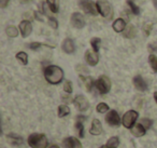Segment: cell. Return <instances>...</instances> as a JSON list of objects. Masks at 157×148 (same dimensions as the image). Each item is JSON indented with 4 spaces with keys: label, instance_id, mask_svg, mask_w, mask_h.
Masks as SVG:
<instances>
[{
    "label": "cell",
    "instance_id": "18",
    "mask_svg": "<svg viewBox=\"0 0 157 148\" xmlns=\"http://www.w3.org/2000/svg\"><path fill=\"white\" fill-rule=\"evenodd\" d=\"M136 35H137V29H136V27L133 26L132 24L127 25L126 28H125V31H123V36H124L125 38H128V39H132V38H135Z\"/></svg>",
    "mask_w": 157,
    "mask_h": 148
},
{
    "label": "cell",
    "instance_id": "27",
    "mask_svg": "<svg viewBox=\"0 0 157 148\" xmlns=\"http://www.w3.org/2000/svg\"><path fill=\"white\" fill-rule=\"evenodd\" d=\"M148 63H150V66L152 67L153 72H157V57H156V55L151 54L150 56H148Z\"/></svg>",
    "mask_w": 157,
    "mask_h": 148
},
{
    "label": "cell",
    "instance_id": "15",
    "mask_svg": "<svg viewBox=\"0 0 157 148\" xmlns=\"http://www.w3.org/2000/svg\"><path fill=\"white\" fill-rule=\"evenodd\" d=\"M90 132L93 135H100L102 133V124H101V122L98 119L93 120Z\"/></svg>",
    "mask_w": 157,
    "mask_h": 148
},
{
    "label": "cell",
    "instance_id": "9",
    "mask_svg": "<svg viewBox=\"0 0 157 148\" xmlns=\"http://www.w3.org/2000/svg\"><path fill=\"white\" fill-rule=\"evenodd\" d=\"M71 24L73 27L78 29H81L85 26V20H84V16L78 12H74L71 15Z\"/></svg>",
    "mask_w": 157,
    "mask_h": 148
},
{
    "label": "cell",
    "instance_id": "4",
    "mask_svg": "<svg viewBox=\"0 0 157 148\" xmlns=\"http://www.w3.org/2000/svg\"><path fill=\"white\" fill-rule=\"evenodd\" d=\"M96 88L100 94H107L111 90V80L109 79V77L105 75L99 77L96 80Z\"/></svg>",
    "mask_w": 157,
    "mask_h": 148
},
{
    "label": "cell",
    "instance_id": "25",
    "mask_svg": "<svg viewBox=\"0 0 157 148\" xmlns=\"http://www.w3.org/2000/svg\"><path fill=\"white\" fill-rule=\"evenodd\" d=\"M120 145V139H118L117 136H113V137H110L107 142V146L110 148H116L117 146Z\"/></svg>",
    "mask_w": 157,
    "mask_h": 148
},
{
    "label": "cell",
    "instance_id": "24",
    "mask_svg": "<svg viewBox=\"0 0 157 148\" xmlns=\"http://www.w3.org/2000/svg\"><path fill=\"white\" fill-rule=\"evenodd\" d=\"M70 113V109L68 106L66 105H59L58 106V117L63 118V117H66L67 115Z\"/></svg>",
    "mask_w": 157,
    "mask_h": 148
},
{
    "label": "cell",
    "instance_id": "30",
    "mask_svg": "<svg viewBox=\"0 0 157 148\" xmlns=\"http://www.w3.org/2000/svg\"><path fill=\"white\" fill-rule=\"evenodd\" d=\"M140 123L142 124V125L145 128V130H148V129L152 126V124H153V120H151V119H148V118H142L141 119V121H140Z\"/></svg>",
    "mask_w": 157,
    "mask_h": 148
},
{
    "label": "cell",
    "instance_id": "20",
    "mask_svg": "<svg viewBox=\"0 0 157 148\" xmlns=\"http://www.w3.org/2000/svg\"><path fill=\"white\" fill-rule=\"evenodd\" d=\"M80 78L83 80L84 84H85L86 89H87V91H92L93 87L94 85H96V81L94 80V78H92L90 76H80Z\"/></svg>",
    "mask_w": 157,
    "mask_h": 148
},
{
    "label": "cell",
    "instance_id": "22",
    "mask_svg": "<svg viewBox=\"0 0 157 148\" xmlns=\"http://www.w3.org/2000/svg\"><path fill=\"white\" fill-rule=\"evenodd\" d=\"M6 33H7V35L11 38H15V37H17V35H18L17 28H16L15 26H13V25L8 26L7 28H6Z\"/></svg>",
    "mask_w": 157,
    "mask_h": 148
},
{
    "label": "cell",
    "instance_id": "2",
    "mask_svg": "<svg viewBox=\"0 0 157 148\" xmlns=\"http://www.w3.org/2000/svg\"><path fill=\"white\" fill-rule=\"evenodd\" d=\"M27 142L31 148H46L48 144L45 135L39 134V133H33V134L29 135Z\"/></svg>",
    "mask_w": 157,
    "mask_h": 148
},
{
    "label": "cell",
    "instance_id": "29",
    "mask_svg": "<svg viewBox=\"0 0 157 148\" xmlns=\"http://www.w3.org/2000/svg\"><path fill=\"white\" fill-rule=\"evenodd\" d=\"M96 109L99 113H107V111H109V106H108V104H105V103H99V104L97 105Z\"/></svg>",
    "mask_w": 157,
    "mask_h": 148
},
{
    "label": "cell",
    "instance_id": "33",
    "mask_svg": "<svg viewBox=\"0 0 157 148\" xmlns=\"http://www.w3.org/2000/svg\"><path fill=\"white\" fill-rule=\"evenodd\" d=\"M148 51H150L151 53H156L157 52V42H151L150 44H148Z\"/></svg>",
    "mask_w": 157,
    "mask_h": 148
},
{
    "label": "cell",
    "instance_id": "7",
    "mask_svg": "<svg viewBox=\"0 0 157 148\" xmlns=\"http://www.w3.org/2000/svg\"><path fill=\"white\" fill-rule=\"evenodd\" d=\"M73 104L80 111H86L90 108V102L84 95H76L73 100Z\"/></svg>",
    "mask_w": 157,
    "mask_h": 148
},
{
    "label": "cell",
    "instance_id": "19",
    "mask_svg": "<svg viewBox=\"0 0 157 148\" xmlns=\"http://www.w3.org/2000/svg\"><path fill=\"white\" fill-rule=\"evenodd\" d=\"M126 22H125L123 18H117V20L114 21L113 25H112V27H113L114 31H116V33H122V31H125V28H126Z\"/></svg>",
    "mask_w": 157,
    "mask_h": 148
},
{
    "label": "cell",
    "instance_id": "35",
    "mask_svg": "<svg viewBox=\"0 0 157 148\" xmlns=\"http://www.w3.org/2000/svg\"><path fill=\"white\" fill-rule=\"evenodd\" d=\"M41 46L42 43H40V42H31V43H29V49H31V50H38Z\"/></svg>",
    "mask_w": 157,
    "mask_h": 148
},
{
    "label": "cell",
    "instance_id": "3",
    "mask_svg": "<svg viewBox=\"0 0 157 148\" xmlns=\"http://www.w3.org/2000/svg\"><path fill=\"white\" fill-rule=\"evenodd\" d=\"M96 7L98 10V13L105 18H111L113 16V10L112 7L107 0H98L96 2Z\"/></svg>",
    "mask_w": 157,
    "mask_h": 148
},
{
    "label": "cell",
    "instance_id": "5",
    "mask_svg": "<svg viewBox=\"0 0 157 148\" xmlns=\"http://www.w3.org/2000/svg\"><path fill=\"white\" fill-rule=\"evenodd\" d=\"M138 119V113L136 110H128L125 113V115L123 116V120L122 123L125 128L127 129H131L135 125L136 121Z\"/></svg>",
    "mask_w": 157,
    "mask_h": 148
},
{
    "label": "cell",
    "instance_id": "16",
    "mask_svg": "<svg viewBox=\"0 0 157 148\" xmlns=\"http://www.w3.org/2000/svg\"><path fill=\"white\" fill-rule=\"evenodd\" d=\"M7 139L11 145L16 146V147H21V146H23V144H24V141H23L22 137L16 134H8Z\"/></svg>",
    "mask_w": 157,
    "mask_h": 148
},
{
    "label": "cell",
    "instance_id": "1",
    "mask_svg": "<svg viewBox=\"0 0 157 148\" xmlns=\"http://www.w3.org/2000/svg\"><path fill=\"white\" fill-rule=\"evenodd\" d=\"M44 78L51 84H58L63 79V70L59 66L50 65L44 69Z\"/></svg>",
    "mask_w": 157,
    "mask_h": 148
},
{
    "label": "cell",
    "instance_id": "37",
    "mask_svg": "<svg viewBox=\"0 0 157 148\" xmlns=\"http://www.w3.org/2000/svg\"><path fill=\"white\" fill-rule=\"evenodd\" d=\"M154 100H155V102H156V104H157V92H155V93H154Z\"/></svg>",
    "mask_w": 157,
    "mask_h": 148
},
{
    "label": "cell",
    "instance_id": "28",
    "mask_svg": "<svg viewBox=\"0 0 157 148\" xmlns=\"http://www.w3.org/2000/svg\"><path fill=\"white\" fill-rule=\"evenodd\" d=\"M75 129L78 133V136L80 137H84V125H83V122L81 120H78L75 122Z\"/></svg>",
    "mask_w": 157,
    "mask_h": 148
},
{
    "label": "cell",
    "instance_id": "12",
    "mask_svg": "<svg viewBox=\"0 0 157 148\" xmlns=\"http://www.w3.org/2000/svg\"><path fill=\"white\" fill-rule=\"evenodd\" d=\"M85 61L90 66H96L99 62V56L95 51L87 50L85 52Z\"/></svg>",
    "mask_w": 157,
    "mask_h": 148
},
{
    "label": "cell",
    "instance_id": "23",
    "mask_svg": "<svg viewBox=\"0 0 157 148\" xmlns=\"http://www.w3.org/2000/svg\"><path fill=\"white\" fill-rule=\"evenodd\" d=\"M100 44H101V39L100 38H92V40H90V46H92L93 48V51H95V52H98L99 49H100Z\"/></svg>",
    "mask_w": 157,
    "mask_h": 148
},
{
    "label": "cell",
    "instance_id": "32",
    "mask_svg": "<svg viewBox=\"0 0 157 148\" xmlns=\"http://www.w3.org/2000/svg\"><path fill=\"white\" fill-rule=\"evenodd\" d=\"M72 82L69 80L65 81V83H63V91L66 92V93L68 94H71L72 93Z\"/></svg>",
    "mask_w": 157,
    "mask_h": 148
},
{
    "label": "cell",
    "instance_id": "13",
    "mask_svg": "<svg viewBox=\"0 0 157 148\" xmlns=\"http://www.w3.org/2000/svg\"><path fill=\"white\" fill-rule=\"evenodd\" d=\"M133 85H135V88L138 90V91L140 92H144L147 90V84H146V82L144 81V79L142 78L140 75H137V76L133 77Z\"/></svg>",
    "mask_w": 157,
    "mask_h": 148
},
{
    "label": "cell",
    "instance_id": "31",
    "mask_svg": "<svg viewBox=\"0 0 157 148\" xmlns=\"http://www.w3.org/2000/svg\"><path fill=\"white\" fill-rule=\"evenodd\" d=\"M128 6H129V8L131 9V12H132L135 15H139V13H140V9H139V7H138L136 3H133L132 1H128Z\"/></svg>",
    "mask_w": 157,
    "mask_h": 148
},
{
    "label": "cell",
    "instance_id": "34",
    "mask_svg": "<svg viewBox=\"0 0 157 148\" xmlns=\"http://www.w3.org/2000/svg\"><path fill=\"white\" fill-rule=\"evenodd\" d=\"M48 24H50V26H52V28L56 29L58 27V23H57L56 18H48Z\"/></svg>",
    "mask_w": 157,
    "mask_h": 148
},
{
    "label": "cell",
    "instance_id": "40",
    "mask_svg": "<svg viewBox=\"0 0 157 148\" xmlns=\"http://www.w3.org/2000/svg\"><path fill=\"white\" fill-rule=\"evenodd\" d=\"M51 148H58V147H57L56 145H53V146H51Z\"/></svg>",
    "mask_w": 157,
    "mask_h": 148
},
{
    "label": "cell",
    "instance_id": "8",
    "mask_svg": "<svg viewBox=\"0 0 157 148\" xmlns=\"http://www.w3.org/2000/svg\"><path fill=\"white\" fill-rule=\"evenodd\" d=\"M105 122L111 126H118L121 124V118L120 115L116 110H110L105 115Z\"/></svg>",
    "mask_w": 157,
    "mask_h": 148
},
{
    "label": "cell",
    "instance_id": "36",
    "mask_svg": "<svg viewBox=\"0 0 157 148\" xmlns=\"http://www.w3.org/2000/svg\"><path fill=\"white\" fill-rule=\"evenodd\" d=\"M10 0H0V7L1 8H6L9 3Z\"/></svg>",
    "mask_w": 157,
    "mask_h": 148
},
{
    "label": "cell",
    "instance_id": "21",
    "mask_svg": "<svg viewBox=\"0 0 157 148\" xmlns=\"http://www.w3.org/2000/svg\"><path fill=\"white\" fill-rule=\"evenodd\" d=\"M46 3L48 6V9L53 13H57L59 11V0H48Z\"/></svg>",
    "mask_w": 157,
    "mask_h": 148
},
{
    "label": "cell",
    "instance_id": "10",
    "mask_svg": "<svg viewBox=\"0 0 157 148\" xmlns=\"http://www.w3.org/2000/svg\"><path fill=\"white\" fill-rule=\"evenodd\" d=\"M18 28H20V31H21V34H22L23 37L26 38V37H28V36L31 34V31H33V25H31V23L29 22V21L24 20L20 23Z\"/></svg>",
    "mask_w": 157,
    "mask_h": 148
},
{
    "label": "cell",
    "instance_id": "11",
    "mask_svg": "<svg viewBox=\"0 0 157 148\" xmlns=\"http://www.w3.org/2000/svg\"><path fill=\"white\" fill-rule=\"evenodd\" d=\"M63 145L65 148H82L81 142L73 136L66 137L63 141Z\"/></svg>",
    "mask_w": 157,
    "mask_h": 148
},
{
    "label": "cell",
    "instance_id": "38",
    "mask_svg": "<svg viewBox=\"0 0 157 148\" xmlns=\"http://www.w3.org/2000/svg\"><path fill=\"white\" fill-rule=\"evenodd\" d=\"M153 1H154V7L157 9V0H153Z\"/></svg>",
    "mask_w": 157,
    "mask_h": 148
},
{
    "label": "cell",
    "instance_id": "17",
    "mask_svg": "<svg viewBox=\"0 0 157 148\" xmlns=\"http://www.w3.org/2000/svg\"><path fill=\"white\" fill-rule=\"evenodd\" d=\"M146 130L141 123H137L131 128V134L136 137H142L144 134H145Z\"/></svg>",
    "mask_w": 157,
    "mask_h": 148
},
{
    "label": "cell",
    "instance_id": "39",
    "mask_svg": "<svg viewBox=\"0 0 157 148\" xmlns=\"http://www.w3.org/2000/svg\"><path fill=\"white\" fill-rule=\"evenodd\" d=\"M100 148H110V147H108V146L107 145H105V146H101V147Z\"/></svg>",
    "mask_w": 157,
    "mask_h": 148
},
{
    "label": "cell",
    "instance_id": "26",
    "mask_svg": "<svg viewBox=\"0 0 157 148\" xmlns=\"http://www.w3.org/2000/svg\"><path fill=\"white\" fill-rule=\"evenodd\" d=\"M15 57H16V60H18V61L23 64V65H27V64H28V55H27V53L18 52Z\"/></svg>",
    "mask_w": 157,
    "mask_h": 148
},
{
    "label": "cell",
    "instance_id": "14",
    "mask_svg": "<svg viewBox=\"0 0 157 148\" xmlns=\"http://www.w3.org/2000/svg\"><path fill=\"white\" fill-rule=\"evenodd\" d=\"M61 49H63V52L67 53V54H72V53L75 51V46H74L73 40L70 39V38H66L63 41Z\"/></svg>",
    "mask_w": 157,
    "mask_h": 148
},
{
    "label": "cell",
    "instance_id": "6",
    "mask_svg": "<svg viewBox=\"0 0 157 148\" xmlns=\"http://www.w3.org/2000/svg\"><path fill=\"white\" fill-rule=\"evenodd\" d=\"M80 7L87 14H92V15H97L98 14L96 5L90 0H80Z\"/></svg>",
    "mask_w": 157,
    "mask_h": 148
}]
</instances>
